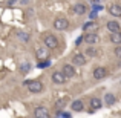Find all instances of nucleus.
Here are the masks:
<instances>
[{"mask_svg":"<svg viewBox=\"0 0 121 118\" xmlns=\"http://www.w3.org/2000/svg\"><path fill=\"white\" fill-rule=\"evenodd\" d=\"M25 86H28L31 94H40L43 91V83L39 81V80H28V81L23 83Z\"/></svg>","mask_w":121,"mask_h":118,"instance_id":"nucleus-1","label":"nucleus"},{"mask_svg":"<svg viewBox=\"0 0 121 118\" xmlns=\"http://www.w3.org/2000/svg\"><path fill=\"white\" fill-rule=\"evenodd\" d=\"M43 43H44V46H46L48 49H55V48H58V39H57L55 35H52V34L44 35Z\"/></svg>","mask_w":121,"mask_h":118,"instance_id":"nucleus-2","label":"nucleus"},{"mask_svg":"<svg viewBox=\"0 0 121 118\" xmlns=\"http://www.w3.org/2000/svg\"><path fill=\"white\" fill-rule=\"evenodd\" d=\"M68 26H69V22L65 17H58L54 20V28L57 31H65V29H68Z\"/></svg>","mask_w":121,"mask_h":118,"instance_id":"nucleus-3","label":"nucleus"},{"mask_svg":"<svg viewBox=\"0 0 121 118\" xmlns=\"http://www.w3.org/2000/svg\"><path fill=\"white\" fill-rule=\"evenodd\" d=\"M92 75H94L95 80H103L107 75V71H106L104 66H97V68L94 69V74H92Z\"/></svg>","mask_w":121,"mask_h":118,"instance_id":"nucleus-4","label":"nucleus"},{"mask_svg":"<svg viewBox=\"0 0 121 118\" xmlns=\"http://www.w3.org/2000/svg\"><path fill=\"white\" fill-rule=\"evenodd\" d=\"M66 78L68 77H66L61 71H55L52 74V81L55 83V84H63V83H66Z\"/></svg>","mask_w":121,"mask_h":118,"instance_id":"nucleus-5","label":"nucleus"},{"mask_svg":"<svg viewBox=\"0 0 121 118\" xmlns=\"http://www.w3.org/2000/svg\"><path fill=\"white\" fill-rule=\"evenodd\" d=\"M84 41H86V43H89L91 46H94V44L100 43V35H98V34L87 32V34H84Z\"/></svg>","mask_w":121,"mask_h":118,"instance_id":"nucleus-6","label":"nucleus"},{"mask_svg":"<svg viewBox=\"0 0 121 118\" xmlns=\"http://www.w3.org/2000/svg\"><path fill=\"white\" fill-rule=\"evenodd\" d=\"M72 65L74 66L86 65V55L84 54H74V55H72Z\"/></svg>","mask_w":121,"mask_h":118,"instance_id":"nucleus-7","label":"nucleus"},{"mask_svg":"<svg viewBox=\"0 0 121 118\" xmlns=\"http://www.w3.org/2000/svg\"><path fill=\"white\" fill-rule=\"evenodd\" d=\"M34 117H37V118H49V110H48L46 107H43V106H39V107H35V110H34Z\"/></svg>","mask_w":121,"mask_h":118,"instance_id":"nucleus-8","label":"nucleus"},{"mask_svg":"<svg viewBox=\"0 0 121 118\" xmlns=\"http://www.w3.org/2000/svg\"><path fill=\"white\" fill-rule=\"evenodd\" d=\"M83 31H89L91 34H97L98 23H97V22H87V23L83 25Z\"/></svg>","mask_w":121,"mask_h":118,"instance_id":"nucleus-9","label":"nucleus"},{"mask_svg":"<svg viewBox=\"0 0 121 118\" xmlns=\"http://www.w3.org/2000/svg\"><path fill=\"white\" fill-rule=\"evenodd\" d=\"M89 106H91V110H98V109H101L103 103H101V100L98 97H92L91 101H89Z\"/></svg>","mask_w":121,"mask_h":118,"instance_id":"nucleus-10","label":"nucleus"},{"mask_svg":"<svg viewBox=\"0 0 121 118\" xmlns=\"http://www.w3.org/2000/svg\"><path fill=\"white\" fill-rule=\"evenodd\" d=\"M35 57H37L39 61H41V60H48V48H37Z\"/></svg>","mask_w":121,"mask_h":118,"instance_id":"nucleus-11","label":"nucleus"},{"mask_svg":"<svg viewBox=\"0 0 121 118\" xmlns=\"http://www.w3.org/2000/svg\"><path fill=\"white\" fill-rule=\"evenodd\" d=\"M107 29L110 31V34L112 32H121V26H120V23L118 22H115V20H110V22H107Z\"/></svg>","mask_w":121,"mask_h":118,"instance_id":"nucleus-12","label":"nucleus"},{"mask_svg":"<svg viewBox=\"0 0 121 118\" xmlns=\"http://www.w3.org/2000/svg\"><path fill=\"white\" fill-rule=\"evenodd\" d=\"M63 74L66 75L68 78H72L75 75V68H74V65H65L63 66Z\"/></svg>","mask_w":121,"mask_h":118,"instance_id":"nucleus-13","label":"nucleus"},{"mask_svg":"<svg viewBox=\"0 0 121 118\" xmlns=\"http://www.w3.org/2000/svg\"><path fill=\"white\" fill-rule=\"evenodd\" d=\"M71 109L74 110V112H83V110H84V104H83L81 100H75L74 103L71 104Z\"/></svg>","mask_w":121,"mask_h":118,"instance_id":"nucleus-14","label":"nucleus"},{"mask_svg":"<svg viewBox=\"0 0 121 118\" xmlns=\"http://www.w3.org/2000/svg\"><path fill=\"white\" fill-rule=\"evenodd\" d=\"M107 11H109L113 17H121V6L120 5H110Z\"/></svg>","mask_w":121,"mask_h":118,"instance_id":"nucleus-15","label":"nucleus"},{"mask_svg":"<svg viewBox=\"0 0 121 118\" xmlns=\"http://www.w3.org/2000/svg\"><path fill=\"white\" fill-rule=\"evenodd\" d=\"M72 12L77 15H83L86 12V6L83 5V3H77V5H74V8H72Z\"/></svg>","mask_w":121,"mask_h":118,"instance_id":"nucleus-16","label":"nucleus"},{"mask_svg":"<svg viewBox=\"0 0 121 118\" xmlns=\"http://www.w3.org/2000/svg\"><path fill=\"white\" fill-rule=\"evenodd\" d=\"M84 55H87V57H98L100 55V51H98L97 48H94V46H89V48H86Z\"/></svg>","mask_w":121,"mask_h":118,"instance_id":"nucleus-17","label":"nucleus"},{"mask_svg":"<svg viewBox=\"0 0 121 118\" xmlns=\"http://www.w3.org/2000/svg\"><path fill=\"white\" fill-rule=\"evenodd\" d=\"M115 101H117V98H115V95H113V94L107 92V94L104 95V103H106L107 106H112V104H115Z\"/></svg>","mask_w":121,"mask_h":118,"instance_id":"nucleus-18","label":"nucleus"},{"mask_svg":"<svg viewBox=\"0 0 121 118\" xmlns=\"http://www.w3.org/2000/svg\"><path fill=\"white\" fill-rule=\"evenodd\" d=\"M110 41H112V43H117L120 46L121 44V32H112L110 34Z\"/></svg>","mask_w":121,"mask_h":118,"instance_id":"nucleus-19","label":"nucleus"},{"mask_svg":"<svg viewBox=\"0 0 121 118\" xmlns=\"http://www.w3.org/2000/svg\"><path fill=\"white\" fill-rule=\"evenodd\" d=\"M31 71V63L29 61H23L20 65V72H23V74H28V72Z\"/></svg>","mask_w":121,"mask_h":118,"instance_id":"nucleus-20","label":"nucleus"},{"mask_svg":"<svg viewBox=\"0 0 121 118\" xmlns=\"http://www.w3.org/2000/svg\"><path fill=\"white\" fill-rule=\"evenodd\" d=\"M17 35H18V39L23 41V43L29 41V34H28V32H23V31H17Z\"/></svg>","mask_w":121,"mask_h":118,"instance_id":"nucleus-21","label":"nucleus"},{"mask_svg":"<svg viewBox=\"0 0 121 118\" xmlns=\"http://www.w3.org/2000/svg\"><path fill=\"white\" fill-rule=\"evenodd\" d=\"M51 63H49V60H44V61H39V65H37V68H40V69H44L46 66H49Z\"/></svg>","mask_w":121,"mask_h":118,"instance_id":"nucleus-22","label":"nucleus"},{"mask_svg":"<svg viewBox=\"0 0 121 118\" xmlns=\"http://www.w3.org/2000/svg\"><path fill=\"white\" fill-rule=\"evenodd\" d=\"M65 103H66L65 100H60L58 103H57V106H55V107H57V109H58V110H60V109H65V106H66Z\"/></svg>","mask_w":121,"mask_h":118,"instance_id":"nucleus-23","label":"nucleus"},{"mask_svg":"<svg viewBox=\"0 0 121 118\" xmlns=\"http://www.w3.org/2000/svg\"><path fill=\"white\" fill-rule=\"evenodd\" d=\"M113 54H115V55L118 57V58H121V44H120V46H117V48H115V51H113Z\"/></svg>","mask_w":121,"mask_h":118,"instance_id":"nucleus-24","label":"nucleus"},{"mask_svg":"<svg viewBox=\"0 0 121 118\" xmlns=\"http://www.w3.org/2000/svg\"><path fill=\"white\" fill-rule=\"evenodd\" d=\"M83 40H84V35H80V37H78V39H77V41H75V46H80Z\"/></svg>","mask_w":121,"mask_h":118,"instance_id":"nucleus-25","label":"nucleus"},{"mask_svg":"<svg viewBox=\"0 0 121 118\" xmlns=\"http://www.w3.org/2000/svg\"><path fill=\"white\" fill-rule=\"evenodd\" d=\"M94 9H95V11H98V9L101 11V9H103V6H101V5H97V3H95V5H94Z\"/></svg>","mask_w":121,"mask_h":118,"instance_id":"nucleus-26","label":"nucleus"},{"mask_svg":"<svg viewBox=\"0 0 121 118\" xmlns=\"http://www.w3.org/2000/svg\"><path fill=\"white\" fill-rule=\"evenodd\" d=\"M14 3H15V0H9V2H8V5H9V6H12Z\"/></svg>","mask_w":121,"mask_h":118,"instance_id":"nucleus-27","label":"nucleus"},{"mask_svg":"<svg viewBox=\"0 0 121 118\" xmlns=\"http://www.w3.org/2000/svg\"><path fill=\"white\" fill-rule=\"evenodd\" d=\"M104 2V0H94V3H97V5H98V3H103Z\"/></svg>","mask_w":121,"mask_h":118,"instance_id":"nucleus-28","label":"nucleus"},{"mask_svg":"<svg viewBox=\"0 0 121 118\" xmlns=\"http://www.w3.org/2000/svg\"><path fill=\"white\" fill-rule=\"evenodd\" d=\"M32 118H37V117H32Z\"/></svg>","mask_w":121,"mask_h":118,"instance_id":"nucleus-29","label":"nucleus"}]
</instances>
